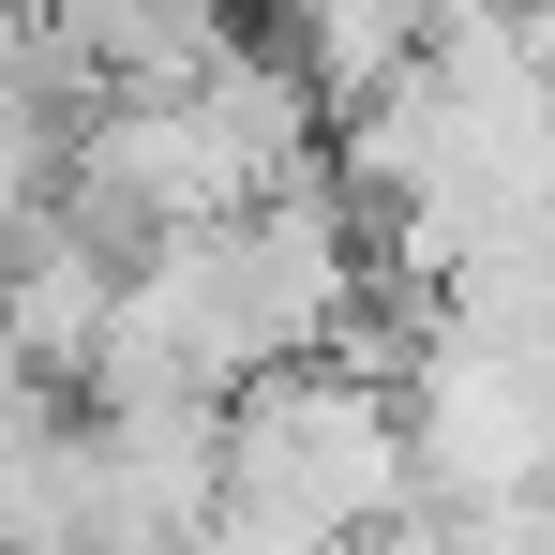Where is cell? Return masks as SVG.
Instances as JSON below:
<instances>
[{"label": "cell", "instance_id": "obj_1", "mask_svg": "<svg viewBox=\"0 0 555 555\" xmlns=\"http://www.w3.org/2000/svg\"><path fill=\"white\" fill-rule=\"evenodd\" d=\"M421 511L405 375L375 361H285L225 405V511L210 555H361Z\"/></svg>", "mask_w": 555, "mask_h": 555}, {"label": "cell", "instance_id": "obj_2", "mask_svg": "<svg viewBox=\"0 0 555 555\" xmlns=\"http://www.w3.org/2000/svg\"><path fill=\"white\" fill-rule=\"evenodd\" d=\"M0 331H15V361L46 375V390H91L105 331H120V256H105L91 225L46 195V225L15 241V285H0Z\"/></svg>", "mask_w": 555, "mask_h": 555}, {"label": "cell", "instance_id": "obj_3", "mask_svg": "<svg viewBox=\"0 0 555 555\" xmlns=\"http://www.w3.org/2000/svg\"><path fill=\"white\" fill-rule=\"evenodd\" d=\"M0 555H91V405L0 451Z\"/></svg>", "mask_w": 555, "mask_h": 555}, {"label": "cell", "instance_id": "obj_4", "mask_svg": "<svg viewBox=\"0 0 555 555\" xmlns=\"http://www.w3.org/2000/svg\"><path fill=\"white\" fill-rule=\"evenodd\" d=\"M436 15H451V0H285V30H300V76H315L331 105L390 91V76L436 46Z\"/></svg>", "mask_w": 555, "mask_h": 555}, {"label": "cell", "instance_id": "obj_5", "mask_svg": "<svg viewBox=\"0 0 555 555\" xmlns=\"http://www.w3.org/2000/svg\"><path fill=\"white\" fill-rule=\"evenodd\" d=\"M61 405H76V390H46V375L15 361V331H0V451H15L30 421H61Z\"/></svg>", "mask_w": 555, "mask_h": 555}]
</instances>
